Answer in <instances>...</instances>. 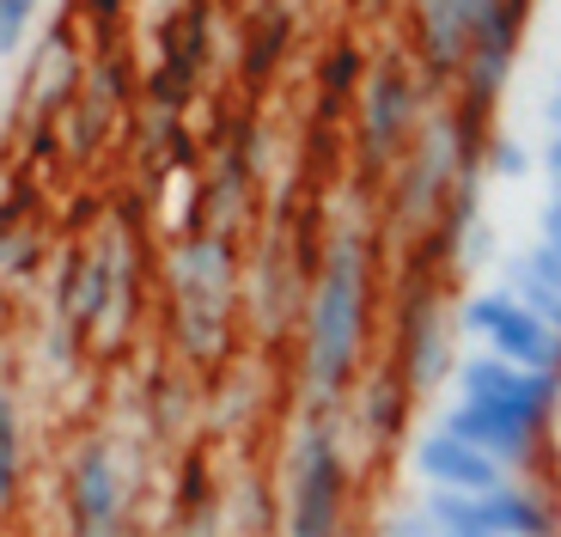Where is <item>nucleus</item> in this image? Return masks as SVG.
Listing matches in <instances>:
<instances>
[{
	"label": "nucleus",
	"instance_id": "6ab92c4d",
	"mask_svg": "<svg viewBox=\"0 0 561 537\" xmlns=\"http://www.w3.org/2000/svg\"><path fill=\"white\" fill-rule=\"evenodd\" d=\"M354 73H360V49H336V56H330V68H323V85H330V92H348Z\"/></svg>",
	"mask_w": 561,
	"mask_h": 537
},
{
	"label": "nucleus",
	"instance_id": "f8f14e48",
	"mask_svg": "<svg viewBox=\"0 0 561 537\" xmlns=\"http://www.w3.org/2000/svg\"><path fill=\"white\" fill-rule=\"evenodd\" d=\"M421 31H427V61H434V73L458 68V61H463L458 0H421Z\"/></svg>",
	"mask_w": 561,
	"mask_h": 537
},
{
	"label": "nucleus",
	"instance_id": "5701e85b",
	"mask_svg": "<svg viewBox=\"0 0 561 537\" xmlns=\"http://www.w3.org/2000/svg\"><path fill=\"white\" fill-rule=\"evenodd\" d=\"M549 123L561 128V85H556V92H549Z\"/></svg>",
	"mask_w": 561,
	"mask_h": 537
},
{
	"label": "nucleus",
	"instance_id": "a211bd4d",
	"mask_svg": "<svg viewBox=\"0 0 561 537\" xmlns=\"http://www.w3.org/2000/svg\"><path fill=\"white\" fill-rule=\"evenodd\" d=\"M489 165L501 171V178H525V171H531V153H525L519 141H494L489 147Z\"/></svg>",
	"mask_w": 561,
	"mask_h": 537
},
{
	"label": "nucleus",
	"instance_id": "6e6552de",
	"mask_svg": "<svg viewBox=\"0 0 561 537\" xmlns=\"http://www.w3.org/2000/svg\"><path fill=\"white\" fill-rule=\"evenodd\" d=\"M409 123H415V80H409V68H397V61H379L373 80H366V99H360L366 153L385 159L409 135Z\"/></svg>",
	"mask_w": 561,
	"mask_h": 537
},
{
	"label": "nucleus",
	"instance_id": "9d476101",
	"mask_svg": "<svg viewBox=\"0 0 561 537\" xmlns=\"http://www.w3.org/2000/svg\"><path fill=\"white\" fill-rule=\"evenodd\" d=\"M446 178H451V135H446V128H434L427 147H421V159H415V171H409L403 196H397V214H403V220H427V214L439 208Z\"/></svg>",
	"mask_w": 561,
	"mask_h": 537
},
{
	"label": "nucleus",
	"instance_id": "dca6fc26",
	"mask_svg": "<svg viewBox=\"0 0 561 537\" xmlns=\"http://www.w3.org/2000/svg\"><path fill=\"white\" fill-rule=\"evenodd\" d=\"M37 13H43V0H0V56L25 43V31Z\"/></svg>",
	"mask_w": 561,
	"mask_h": 537
},
{
	"label": "nucleus",
	"instance_id": "f03ea898",
	"mask_svg": "<svg viewBox=\"0 0 561 537\" xmlns=\"http://www.w3.org/2000/svg\"><path fill=\"white\" fill-rule=\"evenodd\" d=\"M171 294H178V336L190 354H214L226 336V299H232V244L220 232L190 239L171 263Z\"/></svg>",
	"mask_w": 561,
	"mask_h": 537
},
{
	"label": "nucleus",
	"instance_id": "39448f33",
	"mask_svg": "<svg viewBox=\"0 0 561 537\" xmlns=\"http://www.w3.org/2000/svg\"><path fill=\"white\" fill-rule=\"evenodd\" d=\"M458 397L463 403H489L501 415H519V422L543 427L556 415V397H561V373H531L519 361H501V354H470L458 367Z\"/></svg>",
	"mask_w": 561,
	"mask_h": 537
},
{
	"label": "nucleus",
	"instance_id": "4468645a",
	"mask_svg": "<svg viewBox=\"0 0 561 537\" xmlns=\"http://www.w3.org/2000/svg\"><path fill=\"white\" fill-rule=\"evenodd\" d=\"M19 470H25V434H19L13 397L0 391V507L19 495Z\"/></svg>",
	"mask_w": 561,
	"mask_h": 537
},
{
	"label": "nucleus",
	"instance_id": "f3484780",
	"mask_svg": "<svg viewBox=\"0 0 561 537\" xmlns=\"http://www.w3.org/2000/svg\"><path fill=\"white\" fill-rule=\"evenodd\" d=\"M525 268H531L537 282H549V287H561V244H549V239H537L531 251L519 256Z\"/></svg>",
	"mask_w": 561,
	"mask_h": 537
},
{
	"label": "nucleus",
	"instance_id": "7ed1b4c3",
	"mask_svg": "<svg viewBox=\"0 0 561 537\" xmlns=\"http://www.w3.org/2000/svg\"><path fill=\"white\" fill-rule=\"evenodd\" d=\"M458 324L477 330V336H489V349L501 354V361H519V367H531V373H561V336L537 318L531 306H519L506 287L470 294L463 311H458Z\"/></svg>",
	"mask_w": 561,
	"mask_h": 537
},
{
	"label": "nucleus",
	"instance_id": "4be33fe9",
	"mask_svg": "<svg viewBox=\"0 0 561 537\" xmlns=\"http://www.w3.org/2000/svg\"><path fill=\"white\" fill-rule=\"evenodd\" d=\"M543 165H549V178H556V184H561V128H556V135H549V153H543Z\"/></svg>",
	"mask_w": 561,
	"mask_h": 537
},
{
	"label": "nucleus",
	"instance_id": "423d86ee",
	"mask_svg": "<svg viewBox=\"0 0 561 537\" xmlns=\"http://www.w3.org/2000/svg\"><path fill=\"white\" fill-rule=\"evenodd\" d=\"M68 519L73 537H116L123 532V477L104 446H80L68 477Z\"/></svg>",
	"mask_w": 561,
	"mask_h": 537
},
{
	"label": "nucleus",
	"instance_id": "f257e3e1",
	"mask_svg": "<svg viewBox=\"0 0 561 537\" xmlns=\"http://www.w3.org/2000/svg\"><path fill=\"white\" fill-rule=\"evenodd\" d=\"M360 324H366V251L354 232H342L330 263H323V275H318V294H311L306 379H311L318 403L348 391L354 354H360Z\"/></svg>",
	"mask_w": 561,
	"mask_h": 537
},
{
	"label": "nucleus",
	"instance_id": "393cba45",
	"mask_svg": "<svg viewBox=\"0 0 561 537\" xmlns=\"http://www.w3.org/2000/svg\"><path fill=\"white\" fill-rule=\"evenodd\" d=\"M439 537H470V532H439Z\"/></svg>",
	"mask_w": 561,
	"mask_h": 537
},
{
	"label": "nucleus",
	"instance_id": "2eb2a0df",
	"mask_svg": "<svg viewBox=\"0 0 561 537\" xmlns=\"http://www.w3.org/2000/svg\"><path fill=\"white\" fill-rule=\"evenodd\" d=\"M397 422H403V379H391V373H379V379L366 385V410H360V427H366L373 439H385Z\"/></svg>",
	"mask_w": 561,
	"mask_h": 537
},
{
	"label": "nucleus",
	"instance_id": "ddd939ff",
	"mask_svg": "<svg viewBox=\"0 0 561 537\" xmlns=\"http://www.w3.org/2000/svg\"><path fill=\"white\" fill-rule=\"evenodd\" d=\"M202 37H208V31H202V13H190V25H183V49H171L165 68H159V80H153V99L165 104V111L190 99V80H196V61H202Z\"/></svg>",
	"mask_w": 561,
	"mask_h": 537
},
{
	"label": "nucleus",
	"instance_id": "20e7f679",
	"mask_svg": "<svg viewBox=\"0 0 561 537\" xmlns=\"http://www.w3.org/2000/svg\"><path fill=\"white\" fill-rule=\"evenodd\" d=\"M342 495L348 470L330 427H311L294 446V507H287V537H336L342 532Z\"/></svg>",
	"mask_w": 561,
	"mask_h": 537
},
{
	"label": "nucleus",
	"instance_id": "412c9836",
	"mask_svg": "<svg viewBox=\"0 0 561 537\" xmlns=\"http://www.w3.org/2000/svg\"><path fill=\"white\" fill-rule=\"evenodd\" d=\"M543 239L561 244V202H549V208H543Z\"/></svg>",
	"mask_w": 561,
	"mask_h": 537
},
{
	"label": "nucleus",
	"instance_id": "0eeeda50",
	"mask_svg": "<svg viewBox=\"0 0 561 537\" xmlns=\"http://www.w3.org/2000/svg\"><path fill=\"white\" fill-rule=\"evenodd\" d=\"M415 477H427L434 489H470V495H482V489H501L506 470L494 453L458 439L451 427H434V434H421V446H415Z\"/></svg>",
	"mask_w": 561,
	"mask_h": 537
},
{
	"label": "nucleus",
	"instance_id": "1a4fd4ad",
	"mask_svg": "<svg viewBox=\"0 0 561 537\" xmlns=\"http://www.w3.org/2000/svg\"><path fill=\"white\" fill-rule=\"evenodd\" d=\"M439 427H451L458 439H470V446H482V453H494V458H531L537 434H543L537 422L501 415V410H489V403H463V397H458V410H446Z\"/></svg>",
	"mask_w": 561,
	"mask_h": 537
},
{
	"label": "nucleus",
	"instance_id": "b1692460",
	"mask_svg": "<svg viewBox=\"0 0 561 537\" xmlns=\"http://www.w3.org/2000/svg\"><path fill=\"white\" fill-rule=\"evenodd\" d=\"M0 391H7V354H0Z\"/></svg>",
	"mask_w": 561,
	"mask_h": 537
},
{
	"label": "nucleus",
	"instance_id": "aec40b11",
	"mask_svg": "<svg viewBox=\"0 0 561 537\" xmlns=\"http://www.w3.org/2000/svg\"><path fill=\"white\" fill-rule=\"evenodd\" d=\"M385 537H439V525H434V513H427V507H409L403 519L385 525Z\"/></svg>",
	"mask_w": 561,
	"mask_h": 537
},
{
	"label": "nucleus",
	"instance_id": "9b49d317",
	"mask_svg": "<svg viewBox=\"0 0 561 537\" xmlns=\"http://www.w3.org/2000/svg\"><path fill=\"white\" fill-rule=\"evenodd\" d=\"M446 373V330H439L434 306H415L409 311V385H439Z\"/></svg>",
	"mask_w": 561,
	"mask_h": 537
}]
</instances>
